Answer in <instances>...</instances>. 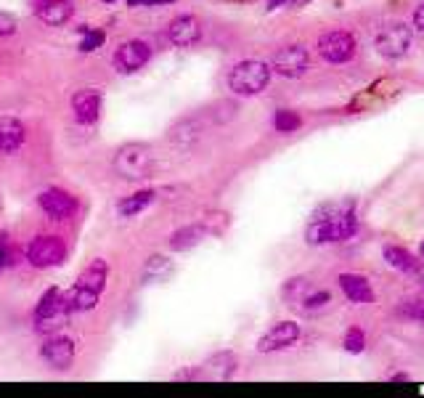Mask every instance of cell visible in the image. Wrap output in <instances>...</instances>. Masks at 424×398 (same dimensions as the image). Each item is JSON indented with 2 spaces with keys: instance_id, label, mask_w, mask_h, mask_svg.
<instances>
[{
  "instance_id": "obj_1",
  "label": "cell",
  "mask_w": 424,
  "mask_h": 398,
  "mask_svg": "<svg viewBox=\"0 0 424 398\" xmlns=\"http://www.w3.org/2000/svg\"><path fill=\"white\" fill-rule=\"evenodd\" d=\"M358 229V221L350 204H329L310 221L308 242L310 244H332L350 239Z\"/></svg>"
},
{
  "instance_id": "obj_2",
  "label": "cell",
  "mask_w": 424,
  "mask_h": 398,
  "mask_svg": "<svg viewBox=\"0 0 424 398\" xmlns=\"http://www.w3.org/2000/svg\"><path fill=\"white\" fill-rule=\"evenodd\" d=\"M106 276H109V266H106V261H101V258L93 261L85 271L80 273L75 290L69 292L75 311H93V308H96L98 298H101V292H104L106 287Z\"/></svg>"
},
{
  "instance_id": "obj_3",
  "label": "cell",
  "mask_w": 424,
  "mask_h": 398,
  "mask_svg": "<svg viewBox=\"0 0 424 398\" xmlns=\"http://www.w3.org/2000/svg\"><path fill=\"white\" fill-rule=\"evenodd\" d=\"M270 83V67L258 58H244L228 72V88L236 96H258Z\"/></svg>"
},
{
  "instance_id": "obj_4",
  "label": "cell",
  "mask_w": 424,
  "mask_h": 398,
  "mask_svg": "<svg viewBox=\"0 0 424 398\" xmlns=\"http://www.w3.org/2000/svg\"><path fill=\"white\" fill-rule=\"evenodd\" d=\"M69 311H75L72 308V295H64V292L58 290V287H51L46 295H43V300L38 305V313H35V324H38V332H56L58 327H64L69 319Z\"/></svg>"
},
{
  "instance_id": "obj_5",
  "label": "cell",
  "mask_w": 424,
  "mask_h": 398,
  "mask_svg": "<svg viewBox=\"0 0 424 398\" xmlns=\"http://www.w3.org/2000/svg\"><path fill=\"white\" fill-rule=\"evenodd\" d=\"M152 165H154V155L146 144H125L115 157V170L130 181L146 178L152 173Z\"/></svg>"
},
{
  "instance_id": "obj_6",
  "label": "cell",
  "mask_w": 424,
  "mask_h": 398,
  "mask_svg": "<svg viewBox=\"0 0 424 398\" xmlns=\"http://www.w3.org/2000/svg\"><path fill=\"white\" fill-rule=\"evenodd\" d=\"M411 48V29L403 21H396V24H387V27L379 29L376 35V51L385 58H401L408 53Z\"/></svg>"
},
{
  "instance_id": "obj_7",
  "label": "cell",
  "mask_w": 424,
  "mask_h": 398,
  "mask_svg": "<svg viewBox=\"0 0 424 398\" xmlns=\"http://www.w3.org/2000/svg\"><path fill=\"white\" fill-rule=\"evenodd\" d=\"M318 53L332 64H345V61L356 56V38L350 32H342V29L327 32L318 40Z\"/></svg>"
},
{
  "instance_id": "obj_8",
  "label": "cell",
  "mask_w": 424,
  "mask_h": 398,
  "mask_svg": "<svg viewBox=\"0 0 424 398\" xmlns=\"http://www.w3.org/2000/svg\"><path fill=\"white\" fill-rule=\"evenodd\" d=\"M64 255H67V247L58 236H38L27 247V261L35 268H53L64 261Z\"/></svg>"
},
{
  "instance_id": "obj_9",
  "label": "cell",
  "mask_w": 424,
  "mask_h": 398,
  "mask_svg": "<svg viewBox=\"0 0 424 398\" xmlns=\"http://www.w3.org/2000/svg\"><path fill=\"white\" fill-rule=\"evenodd\" d=\"M300 335H302V330H300L297 321H279L258 340V350L260 353H276V350L292 348L300 340Z\"/></svg>"
},
{
  "instance_id": "obj_10",
  "label": "cell",
  "mask_w": 424,
  "mask_h": 398,
  "mask_svg": "<svg viewBox=\"0 0 424 398\" xmlns=\"http://www.w3.org/2000/svg\"><path fill=\"white\" fill-rule=\"evenodd\" d=\"M273 69L284 78H302L308 72V48L305 46H287L273 56Z\"/></svg>"
},
{
  "instance_id": "obj_11",
  "label": "cell",
  "mask_w": 424,
  "mask_h": 398,
  "mask_svg": "<svg viewBox=\"0 0 424 398\" xmlns=\"http://www.w3.org/2000/svg\"><path fill=\"white\" fill-rule=\"evenodd\" d=\"M40 207H43V213L48 215L51 221H67L75 215L78 210V202H75V197H69L67 192H61V189H46L43 194L38 197Z\"/></svg>"
},
{
  "instance_id": "obj_12",
  "label": "cell",
  "mask_w": 424,
  "mask_h": 398,
  "mask_svg": "<svg viewBox=\"0 0 424 398\" xmlns=\"http://www.w3.org/2000/svg\"><path fill=\"white\" fill-rule=\"evenodd\" d=\"M152 56V48L146 46L144 40H127L122 43L115 53V67L122 72V75H130L135 69H141Z\"/></svg>"
},
{
  "instance_id": "obj_13",
  "label": "cell",
  "mask_w": 424,
  "mask_h": 398,
  "mask_svg": "<svg viewBox=\"0 0 424 398\" xmlns=\"http://www.w3.org/2000/svg\"><path fill=\"white\" fill-rule=\"evenodd\" d=\"M40 356L48 361L53 370H69L72 361H75V342L64 337V335H56L48 342H43Z\"/></svg>"
},
{
  "instance_id": "obj_14",
  "label": "cell",
  "mask_w": 424,
  "mask_h": 398,
  "mask_svg": "<svg viewBox=\"0 0 424 398\" xmlns=\"http://www.w3.org/2000/svg\"><path fill=\"white\" fill-rule=\"evenodd\" d=\"M167 35H170V43H175L178 48H186V46H194L199 35H202V27H199V19L186 14V16H178V19L170 21L167 27Z\"/></svg>"
},
{
  "instance_id": "obj_15",
  "label": "cell",
  "mask_w": 424,
  "mask_h": 398,
  "mask_svg": "<svg viewBox=\"0 0 424 398\" xmlns=\"http://www.w3.org/2000/svg\"><path fill=\"white\" fill-rule=\"evenodd\" d=\"M72 109H75V117L80 122H96L98 115H101V93L93 90V88H85V90H78L72 96Z\"/></svg>"
},
{
  "instance_id": "obj_16",
  "label": "cell",
  "mask_w": 424,
  "mask_h": 398,
  "mask_svg": "<svg viewBox=\"0 0 424 398\" xmlns=\"http://www.w3.org/2000/svg\"><path fill=\"white\" fill-rule=\"evenodd\" d=\"M339 287L342 292L347 295V300L350 303H374V290H371V284H369L366 276H361V273H342L339 276Z\"/></svg>"
},
{
  "instance_id": "obj_17",
  "label": "cell",
  "mask_w": 424,
  "mask_h": 398,
  "mask_svg": "<svg viewBox=\"0 0 424 398\" xmlns=\"http://www.w3.org/2000/svg\"><path fill=\"white\" fill-rule=\"evenodd\" d=\"M24 125H21L19 120H14V117H0V152L3 155H11V152H16L21 144H24Z\"/></svg>"
},
{
  "instance_id": "obj_18",
  "label": "cell",
  "mask_w": 424,
  "mask_h": 398,
  "mask_svg": "<svg viewBox=\"0 0 424 398\" xmlns=\"http://www.w3.org/2000/svg\"><path fill=\"white\" fill-rule=\"evenodd\" d=\"M72 14H75V9L69 0H48L38 9V19H43L48 27H61L72 19Z\"/></svg>"
},
{
  "instance_id": "obj_19",
  "label": "cell",
  "mask_w": 424,
  "mask_h": 398,
  "mask_svg": "<svg viewBox=\"0 0 424 398\" xmlns=\"http://www.w3.org/2000/svg\"><path fill=\"white\" fill-rule=\"evenodd\" d=\"M152 202H154V192H152V189H144V192H135L133 197H125L122 202L117 204V213L122 215V218H133V215L144 213Z\"/></svg>"
},
{
  "instance_id": "obj_20",
  "label": "cell",
  "mask_w": 424,
  "mask_h": 398,
  "mask_svg": "<svg viewBox=\"0 0 424 398\" xmlns=\"http://www.w3.org/2000/svg\"><path fill=\"white\" fill-rule=\"evenodd\" d=\"M204 226H184L170 236V247L173 250H191L204 239Z\"/></svg>"
},
{
  "instance_id": "obj_21",
  "label": "cell",
  "mask_w": 424,
  "mask_h": 398,
  "mask_svg": "<svg viewBox=\"0 0 424 398\" xmlns=\"http://www.w3.org/2000/svg\"><path fill=\"white\" fill-rule=\"evenodd\" d=\"M385 261L393 266V268H398V271H406V273H416L419 271V263L414 261V255L406 253V250H401V247H385Z\"/></svg>"
},
{
  "instance_id": "obj_22",
  "label": "cell",
  "mask_w": 424,
  "mask_h": 398,
  "mask_svg": "<svg viewBox=\"0 0 424 398\" xmlns=\"http://www.w3.org/2000/svg\"><path fill=\"white\" fill-rule=\"evenodd\" d=\"M313 292V287L308 284V279H292L287 287H284V295L292 300V305L302 308V303L308 300V295Z\"/></svg>"
},
{
  "instance_id": "obj_23",
  "label": "cell",
  "mask_w": 424,
  "mask_h": 398,
  "mask_svg": "<svg viewBox=\"0 0 424 398\" xmlns=\"http://www.w3.org/2000/svg\"><path fill=\"white\" fill-rule=\"evenodd\" d=\"M273 125L279 133H295L300 125H302V120H300L297 112H292V109H279L276 117H273Z\"/></svg>"
},
{
  "instance_id": "obj_24",
  "label": "cell",
  "mask_w": 424,
  "mask_h": 398,
  "mask_svg": "<svg viewBox=\"0 0 424 398\" xmlns=\"http://www.w3.org/2000/svg\"><path fill=\"white\" fill-rule=\"evenodd\" d=\"M207 367H210L212 375H218V377H231L233 370H236V359H233V353H218L215 359H210Z\"/></svg>"
},
{
  "instance_id": "obj_25",
  "label": "cell",
  "mask_w": 424,
  "mask_h": 398,
  "mask_svg": "<svg viewBox=\"0 0 424 398\" xmlns=\"http://www.w3.org/2000/svg\"><path fill=\"white\" fill-rule=\"evenodd\" d=\"M170 138H173L175 144H191V141L199 138V122L186 120V122H181V125H175L173 133H170Z\"/></svg>"
},
{
  "instance_id": "obj_26",
  "label": "cell",
  "mask_w": 424,
  "mask_h": 398,
  "mask_svg": "<svg viewBox=\"0 0 424 398\" xmlns=\"http://www.w3.org/2000/svg\"><path fill=\"white\" fill-rule=\"evenodd\" d=\"M401 313L411 316V319L424 321V295H416V298H408V300H403V305H401Z\"/></svg>"
},
{
  "instance_id": "obj_27",
  "label": "cell",
  "mask_w": 424,
  "mask_h": 398,
  "mask_svg": "<svg viewBox=\"0 0 424 398\" xmlns=\"http://www.w3.org/2000/svg\"><path fill=\"white\" fill-rule=\"evenodd\" d=\"M106 35L101 32V29H93V32H88L85 29V38H83V43H80V51H85V53H90V51H96L104 46Z\"/></svg>"
},
{
  "instance_id": "obj_28",
  "label": "cell",
  "mask_w": 424,
  "mask_h": 398,
  "mask_svg": "<svg viewBox=\"0 0 424 398\" xmlns=\"http://www.w3.org/2000/svg\"><path fill=\"white\" fill-rule=\"evenodd\" d=\"M364 345H366V337H364V332L361 330H350L345 335V348L350 350V353H361Z\"/></svg>"
},
{
  "instance_id": "obj_29",
  "label": "cell",
  "mask_w": 424,
  "mask_h": 398,
  "mask_svg": "<svg viewBox=\"0 0 424 398\" xmlns=\"http://www.w3.org/2000/svg\"><path fill=\"white\" fill-rule=\"evenodd\" d=\"M327 303H329V292H327V290H324V292H321V290H313V292L308 295V300L302 303V308H305V311H316V308H321V305H327Z\"/></svg>"
},
{
  "instance_id": "obj_30",
  "label": "cell",
  "mask_w": 424,
  "mask_h": 398,
  "mask_svg": "<svg viewBox=\"0 0 424 398\" xmlns=\"http://www.w3.org/2000/svg\"><path fill=\"white\" fill-rule=\"evenodd\" d=\"M14 32H16V19L6 11H0V38H9Z\"/></svg>"
},
{
  "instance_id": "obj_31",
  "label": "cell",
  "mask_w": 424,
  "mask_h": 398,
  "mask_svg": "<svg viewBox=\"0 0 424 398\" xmlns=\"http://www.w3.org/2000/svg\"><path fill=\"white\" fill-rule=\"evenodd\" d=\"M164 271H170V263L164 261L162 255H154V258H152V261H149V266H146V273H149V276H152V273H164Z\"/></svg>"
},
{
  "instance_id": "obj_32",
  "label": "cell",
  "mask_w": 424,
  "mask_h": 398,
  "mask_svg": "<svg viewBox=\"0 0 424 398\" xmlns=\"http://www.w3.org/2000/svg\"><path fill=\"white\" fill-rule=\"evenodd\" d=\"M302 3H308V0H268V11L292 9V6H302Z\"/></svg>"
},
{
  "instance_id": "obj_33",
  "label": "cell",
  "mask_w": 424,
  "mask_h": 398,
  "mask_svg": "<svg viewBox=\"0 0 424 398\" xmlns=\"http://www.w3.org/2000/svg\"><path fill=\"white\" fill-rule=\"evenodd\" d=\"M6 263H9V250H6V236H0V271L6 268Z\"/></svg>"
},
{
  "instance_id": "obj_34",
  "label": "cell",
  "mask_w": 424,
  "mask_h": 398,
  "mask_svg": "<svg viewBox=\"0 0 424 398\" xmlns=\"http://www.w3.org/2000/svg\"><path fill=\"white\" fill-rule=\"evenodd\" d=\"M414 27L419 29V32H424V3L416 9V14H414Z\"/></svg>"
},
{
  "instance_id": "obj_35",
  "label": "cell",
  "mask_w": 424,
  "mask_h": 398,
  "mask_svg": "<svg viewBox=\"0 0 424 398\" xmlns=\"http://www.w3.org/2000/svg\"><path fill=\"white\" fill-rule=\"evenodd\" d=\"M127 6H149V0H127Z\"/></svg>"
},
{
  "instance_id": "obj_36",
  "label": "cell",
  "mask_w": 424,
  "mask_h": 398,
  "mask_svg": "<svg viewBox=\"0 0 424 398\" xmlns=\"http://www.w3.org/2000/svg\"><path fill=\"white\" fill-rule=\"evenodd\" d=\"M419 253H422V258H424V242H422V247H419Z\"/></svg>"
},
{
  "instance_id": "obj_37",
  "label": "cell",
  "mask_w": 424,
  "mask_h": 398,
  "mask_svg": "<svg viewBox=\"0 0 424 398\" xmlns=\"http://www.w3.org/2000/svg\"><path fill=\"white\" fill-rule=\"evenodd\" d=\"M104 3H115V0H104Z\"/></svg>"
}]
</instances>
